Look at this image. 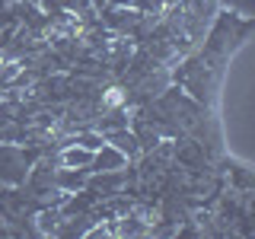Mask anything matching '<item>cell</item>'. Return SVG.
<instances>
[{"label": "cell", "mask_w": 255, "mask_h": 239, "mask_svg": "<svg viewBox=\"0 0 255 239\" xmlns=\"http://www.w3.org/2000/svg\"><path fill=\"white\" fill-rule=\"evenodd\" d=\"M64 214L58 204H42V211L35 214V233L42 236H58V227H61Z\"/></svg>", "instance_id": "obj_5"}, {"label": "cell", "mask_w": 255, "mask_h": 239, "mask_svg": "<svg viewBox=\"0 0 255 239\" xmlns=\"http://www.w3.org/2000/svg\"><path fill=\"white\" fill-rule=\"evenodd\" d=\"M128 156L122 150H115L112 143L106 140L99 150H93V163H90V172H112V169H128Z\"/></svg>", "instance_id": "obj_2"}, {"label": "cell", "mask_w": 255, "mask_h": 239, "mask_svg": "<svg viewBox=\"0 0 255 239\" xmlns=\"http://www.w3.org/2000/svg\"><path fill=\"white\" fill-rule=\"evenodd\" d=\"M106 140H109L115 150H122V153L128 156V163H131V166L140 159V143H137V137H134L131 124L122 127V131H109V134H106Z\"/></svg>", "instance_id": "obj_4"}, {"label": "cell", "mask_w": 255, "mask_h": 239, "mask_svg": "<svg viewBox=\"0 0 255 239\" xmlns=\"http://www.w3.org/2000/svg\"><path fill=\"white\" fill-rule=\"evenodd\" d=\"M128 185V169H112V172H90L86 179V188L93 191L99 201H109V198H118L122 188Z\"/></svg>", "instance_id": "obj_1"}, {"label": "cell", "mask_w": 255, "mask_h": 239, "mask_svg": "<svg viewBox=\"0 0 255 239\" xmlns=\"http://www.w3.org/2000/svg\"><path fill=\"white\" fill-rule=\"evenodd\" d=\"M86 179H90V169H67V166H58V169H54V188L64 191V195L83 191Z\"/></svg>", "instance_id": "obj_3"}, {"label": "cell", "mask_w": 255, "mask_h": 239, "mask_svg": "<svg viewBox=\"0 0 255 239\" xmlns=\"http://www.w3.org/2000/svg\"><path fill=\"white\" fill-rule=\"evenodd\" d=\"M90 3H93V10H99V6H106L109 0H90Z\"/></svg>", "instance_id": "obj_6"}]
</instances>
